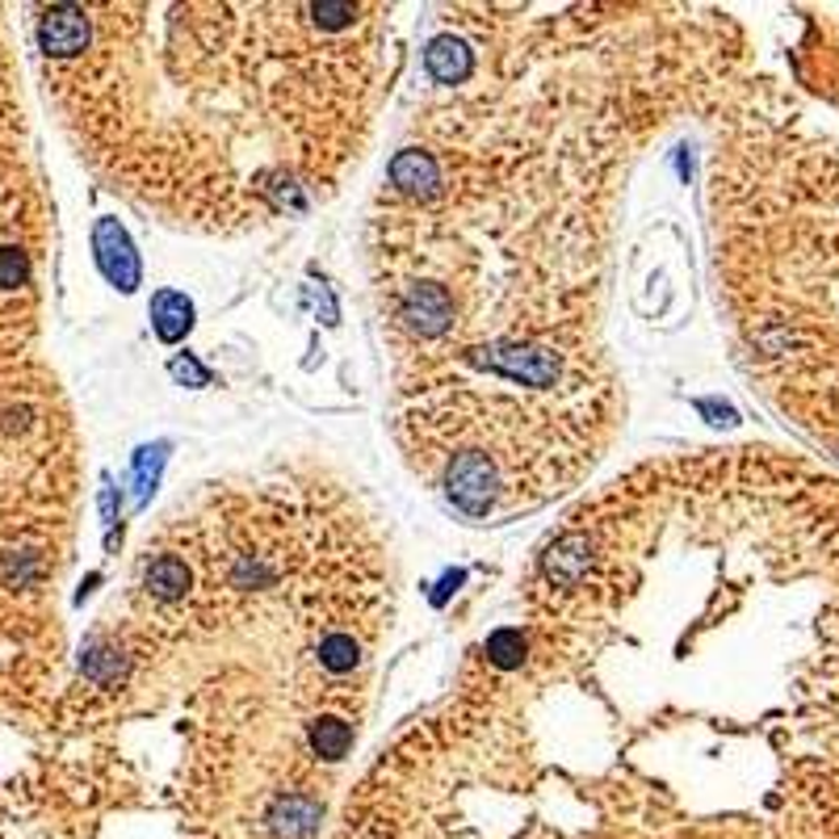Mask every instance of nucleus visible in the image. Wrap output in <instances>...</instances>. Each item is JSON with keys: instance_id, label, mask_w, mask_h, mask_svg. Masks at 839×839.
Segmentation results:
<instances>
[{"instance_id": "39448f33", "label": "nucleus", "mask_w": 839, "mask_h": 839, "mask_svg": "<svg viewBox=\"0 0 839 839\" xmlns=\"http://www.w3.org/2000/svg\"><path fill=\"white\" fill-rule=\"evenodd\" d=\"M26 273V261L17 248H0V286H17Z\"/></svg>"}, {"instance_id": "20e7f679", "label": "nucleus", "mask_w": 839, "mask_h": 839, "mask_svg": "<svg viewBox=\"0 0 839 839\" xmlns=\"http://www.w3.org/2000/svg\"><path fill=\"white\" fill-rule=\"evenodd\" d=\"M156 307H160V320H156V327H160L164 340H172V336H181V332L190 327V302H185V298L160 295Z\"/></svg>"}, {"instance_id": "f03ea898", "label": "nucleus", "mask_w": 839, "mask_h": 839, "mask_svg": "<svg viewBox=\"0 0 839 839\" xmlns=\"http://www.w3.org/2000/svg\"><path fill=\"white\" fill-rule=\"evenodd\" d=\"M424 59H429V72L445 84H458L462 76L470 72V55H466V47H462V43H450V38L433 43Z\"/></svg>"}, {"instance_id": "7ed1b4c3", "label": "nucleus", "mask_w": 839, "mask_h": 839, "mask_svg": "<svg viewBox=\"0 0 839 839\" xmlns=\"http://www.w3.org/2000/svg\"><path fill=\"white\" fill-rule=\"evenodd\" d=\"M185 584H190V571L185 563H177V559H156L152 567H147V588L156 596H181L185 592Z\"/></svg>"}, {"instance_id": "f257e3e1", "label": "nucleus", "mask_w": 839, "mask_h": 839, "mask_svg": "<svg viewBox=\"0 0 839 839\" xmlns=\"http://www.w3.org/2000/svg\"><path fill=\"white\" fill-rule=\"evenodd\" d=\"M88 38V26H84V13L81 9H51L38 26V43L47 55H72L84 47Z\"/></svg>"}]
</instances>
